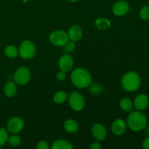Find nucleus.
Masks as SVG:
<instances>
[{"label":"nucleus","mask_w":149,"mask_h":149,"mask_svg":"<svg viewBox=\"0 0 149 149\" xmlns=\"http://www.w3.org/2000/svg\"><path fill=\"white\" fill-rule=\"evenodd\" d=\"M69 1H71V2H77V1H78L79 0H68Z\"/></svg>","instance_id":"nucleus-31"},{"label":"nucleus","mask_w":149,"mask_h":149,"mask_svg":"<svg viewBox=\"0 0 149 149\" xmlns=\"http://www.w3.org/2000/svg\"><path fill=\"white\" fill-rule=\"evenodd\" d=\"M95 26L97 29L101 31H105L109 29L111 26L110 20L105 17H100L95 20Z\"/></svg>","instance_id":"nucleus-19"},{"label":"nucleus","mask_w":149,"mask_h":149,"mask_svg":"<svg viewBox=\"0 0 149 149\" xmlns=\"http://www.w3.org/2000/svg\"><path fill=\"white\" fill-rule=\"evenodd\" d=\"M143 148L145 149H149V138H146L142 143Z\"/></svg>","instance_id":"nucleus-30"},{"label":"nucleus","mask_w":149,"mask_h":149,"mask_svg":"<svg viewBox=\"0 0 149 149\" xmlns=\"http://www.w3.org/2000/svg\"><path fill=\"white\" fill-rule=\"evenodd\" d=\"M68 36L69 39L74 42H77V41L80 40L82 37V29L78 25H74V26H71L70 29H68Z\"/></svg>","instance_id":"nucleus-14"},{"label":"nucleus","mask_w":149,"mask_h":149,"mask_svg":"<svg viewBox=\"0 0 149 149\" xmlns=\"http://www.w3.org/2000/svg\"><path fill=\"white\" fill-rule=\"evenodd\" d=\"M68 98V93L65 91H59L55 93L53 96V100L58 104L63 103Z\"/></svg>","instance_id":"nucleus-21"},{"label":"nucleus","mask_w":149,"mask_h":149,"mask_svg":"<svg viewBox=\"0 0 149 149\" xmlns=\"http://www.w3.org/2000/svg\"><path fill=\"white\" fill-rule=\"evenodd\" d=\"M56 77L57 79H58V81H64V80L65 79V78H66V74H65V71H58V74H57L56 75Z\"/></svg>","instance_id":"nucleus-28"},{"label":"nucleus","mask_w":149,"mask_h":149,"mask_svg":"<svg viewBox=\"0 0 149 149\" xmlns=\"http://www.w3.org/2000/svg\"><path fill=\"white\" fill-rule=\"evenodd\" d=\"M58 65L61 71H65L66 73L71 71L74 67V60L68 54H65L61 57Z\"/></svg>","instance_id":"nucleus-10"},{"label":"nucleus","mask_w":149,"mask_h":149,"mask_svg":"<svg viewBox=\"0 0 149 149\" xmlns=\"http://www.w3.org/2000/svg\"><path fill=\"white\" fill-rule=\"evenodd\" d=\"M76 49V44L74 41H68L66 44L63 46V51L66 54L73 52Z\"/></svg>","instance_id":"nucleus-24"},{"label":"nucleus","mask_w":149,"mask_h":149,"mask_svg":"<svg viewBox=\"0 0 149 149\" xmlns=\"http://www.w3.org/2000/svg\"><path fill=\"white\" fill-rule=\"evenodd\" d=\"M119 106L124 111L130 112L132 111V108H133V103L128 97H124L119 102Z\"/></svg>","instance_id":"nucleus-18"},{"label":"nucleus","mask_w":149,"mask_h":149,"mask_svg":"<svg viewBox=\"0 0 149 149\" xmlns=\"http://www.w3.org/2000/svg\"><path fill=\"white\" fill-rule=\"evenodd\" d=\"M49 41L53 45L57 47H63L68 42V33L64 31L56 30L49 35Z\"/></svg>","instance_id":"nucleus-6"},{"label":"nucleus","mask_w":149,"mask_h":149,"mask_svg":"<svg viewBox=\"0 0 149 149\" xmlns=\"http://www.w3.org/2000/svg\"><path fill=\"white\" fill-rule=\"evenodd\" d=\"M64 129L68 133H76L79 130V125L74 119H68L64 123Z\"/></svg>","instance_id":"nucleus-16"},{"label":"nucleus","mask_w":149,"mask_h":149,"mask_svg":"<svg viewBox=\"0 0 149 149\" xmlns=\"http://www.w3.org/2000/svg\"><path fill=\"white\" fill-rule=\"evenodd\" d=\"M149 105V98L146 94H140L135 97L133 106L138 111H143Z\"/></svg>","instance_id":"nucleus-12"},{"label":"nucleus","mask_w":149,"mask_h":149,"mask_svg":"<svg viewBox=\"0 0 149 149\" xmlns=\"http://www.w3.org/2000/svg\"><path fill=\"white\" fill-rule=\"evenodd\" d=\"M4 54L10 58H15L18 55V49L14 45H8L4 49Z\"/></svg>","instance_id":"nucleus-20"},{"label":"nucleus","mask_w":149,"mask_h":149,"mask_svg":"<svg viewBox=\"0 0 149 149\" xmlns=\"http://www.w3.org/2000/svg\"><path fill=\"white\" fill-rule=\"evenodd\" d=\"M52 149H72L71 143L65 140H57L53 143Z\"/></svg>","instance_id":"nucleus-17"},{"label":"nucleus","mask_w":149,"mask_h":149,"mask_svg":"<svg viewBox=\"0 0 149 149\" xmlns=\"http://www.w3.org/2000/svg\"><path fill=\"white\" fill-rule=\"evenodd\" d=\"M9 138V133L7 130L4 127H0V147L4 146L7 142Z\"/></svg>","instance_id":"nucleus-23"},{"label":"nucleus","mask_w":149,"mask_h":149,"mask_svg":"<svg viewBox=\"0 0 149 149\" xmlns=\"http://www.w3.org/2000/svg\"><path fill=\"white\" fill-rule=\"evenodd\" d=\"M92 134L95 139L97 141H103L106 139L107 132L103 125L99 123L95 124L92 127Z\"/></svg>","instance_id":"nucleus-11"},{"label":"nucleus","mask_w":149,"mask_h":149,"mask_svg":"<svg viewBox=\"0 0 149 149\" xmlns=\"http://www.w3.org/2000/svg\"><path fill=\"white\" fill-rule=\"evenodd\" d=\"M7 142H8V143L11 146L17 147L21 143V139H20V138L18 135H17L16 134H14V135H11V136H9Z\"/></svg>","instance_id":"nucleus-22"},{"label":"nucleus","mask_w":149,"mask_h":149,"mask_svg":"<svg viewBox=\"0 0 149 149\" xmlns=\"http://www.w3.org/2000/svg\"><path fill=\"white\" fill-rule=\"evenodd\" d=\"M68 103L73 110L80 111L85 106V100L84 97L77 92H73L68 96Z\"/></svg>","instance_id":"nucleus-5"},{"label":"nucleus","mask_w":149,"mask_h":149,"mask_svg":"<svg viewBox=\"0 0 149 149\" xmlns=\"http://www.w3.org/2000/svg\"><path fill=\"white\" fill-rule=\"evenodd\" d=\"M121 84L122 88L126 91L135 92L141 87V78L135 71H129L122 77Z\"/></svg>","instance_id":"nucleus-3"},{"label":"nucleus","mask_w":149,"mask_h":149,"mask_svg":"<svg viewBox=\"0 0 149 149\" xmlns=\"http://www.w3.org/2000/svg\"><path fill=\"white\" fill-rule=\"evenodd\" d=\"M36 148L38 149H49V145L46 141H39L36 145Z\"/></svg>","instance_id":"nucleus-27"},{"label":"nucleus","mask_w":149,"mask_h":149,"mask_svg":"<svg viewBox=\"0 0 149 149\" xmlns=\"http://www.w3.org/2000/svg\"><path fill=\"white\" fill-rule=\"evenodd\" d=\"M129 4L127 1H123V0L116 1L112 7V12H113V15L118 16V17L125 15L129 12Z\"/></svg>","instance_id":"nucleus-9"},{"label":"nucleus","mask_w":149,"mask_h":149,"mask_svg":"<svg viewBox=\"0 0 149 149\" xmlns=\"http://www.w3.org/2000/svg\"><path fill=\"white\" fill-rule=\"evenodd\" d=\"M72 84L77 88L83 89L89 87L92 83V76L88 71L83 68H77L71 75Z\"/></svg>","instance_id":"nucleus-1"},{"label":"nucleus","mask_w":149,"mask_h":149,"mask_svg":"<svg viewBox=\"0 0 149 149\" xmlns=\"http://www.w3.org/2000/svg\"><path fill=\"white\" fill-rule=\"evenodd\" d=\"M24 127V122L19 116H14L8 120L7 123V130L9 132L17 134L21 132Z\"/></svg>","instance_id":"nucleus-8"},{"label":"nucleus","mask_w":149,"mask_h":149,"mask_svg":"<svg viewBox=\"0 0 149 149\" xmlns=\"http://www.w3.org/2000/svg\"><path fill=\"white\" fill-rule=\"evenodd\" d=\"M14 81L19 85L27 84L31 79L30 70L25 66L19 67L14 74Z\"/></svg>","instance_id":"nucleus-7"},{"label":"nucleus","mask_w":149,"mask_h":149,"mask_svg":"<svg viewBox=\"0 0 149 149\" xmlns=\"http://www.w3.org/2000/svg\"><path fill=\"white\" fill-rule=\"evenodd\" d=\"M147 118L141 111H130L127 120V125L131 130L139 132L145 129L147 126Z\"/></svg>","instance_id":"nucleus-2"},{"label":"nucleus","mask_w":149,"mask_h":149,"mask_svg":"<svg viewBox=\"0 0 149 149\" xmlns=\"http://www.w3.org/2000/svg\"><path fill=\"white\" fill-rule=\"evenodd\" d=\"M90 93H93L94 95H99L100 93H101L102 87L100 84H97V83H91L90 86Z\"/></svg>","instance_id":"nucleus-26"},{"label":"nucleus","mask_w":149,"mask_h":149,"mask_svg":"<svg viewBox=\"0 0 149 149\" xmlns=\"http://www.w3.org/2000/svg\"><path fill=\"white\" fill-rule=\"evenodd\" d=\"M90 149H100L101 148V145L99 142H94L90 146Z\"/></svg>","instance_id":"nucleus-29"},{"label":"nucleus","mask_w":149,"mask_h":149,"mask_svg":"<svg viewBox=\"0 0 149 149\" xmlns=\"http://www.w3.org/2000/svg\"><path fill=\"white\" fill-rule=\"evenodd\" d=\"M127 130V124L123 119H118L113 121L111 125V131L115 135H122Z\"/></svg>","instance_id":"nucleus-13"},{"label":"nucleus","mask_w":149,"mask_h":149,"mask_svg":"<svg viewBox=\"0 0 149 149\" xmlns=\"http://www.w3.org/2000/svg\"><path fill=\"white\" fill-rule=\"evenodd\" d=\"M19 55L25 60L31 59L35 56L36 48L34 43L30 40H25L20 45L18 49Z\"/></svg>","instance_id":"nucleus-4"},{"label":"nucleus","mask_w":149,"mask_h":149,"mask_svg":"<svg viewBox=\"0 0 149 149\" xmlns=\"http://www.w3.org/2000/svg\"><path fill=\"white\" fill-rule=\"evenodd\" d=\"M140 17L142 20H149V6H144L140 10Z\"/></svg>","instance_id":"nucleus-25"},{"label":"nucleus","mask_w":149,"mask_h":149,"mask_svg":"<svg viewBox=\"0 0 149 149\" xmlns=\"http://www.w3.org/2000/svg\"><path fill=\"white\" fill-rule=\"evenodd\" d=\"M147 132H148V135H149V125L148 126V128H147Z\"/></svg>","instance_id":"nucleus-32"},{"label":"nucleus","mask_w":149,"mask_h":149,"mask_svg":"<svg viewBox=\"0 0 149 149\" xmlns=\"http://www.w3.org/2000/svg\"><path fill=\"white\" fill-rule=\"evenodd\" d=\"M17 85L13 81H9L5 84L4 87V93L7 97H13L17 93Z\"/></svg>","instance_id":"nucleus-15"}]
</instances>
